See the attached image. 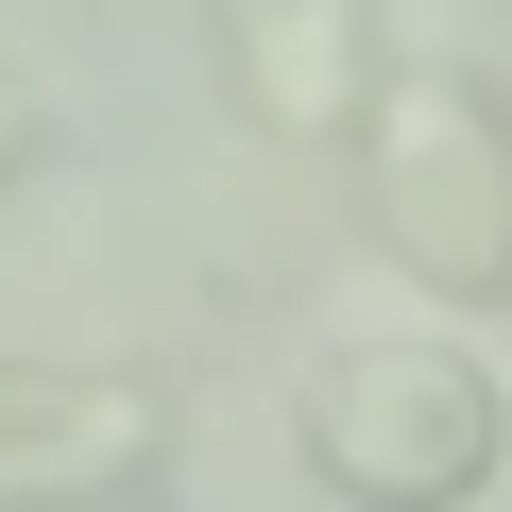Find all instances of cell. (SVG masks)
Segmentation results:
<instances>
[{
    "label": "cell",
    "instance_id": "obj_5",
    "mask_svg": "<svg viewBox=\"0 0 512 512\" xmlns=\"http://www.w3.org/2000/svg\"><path fill=\"white\" fill-rule=\"evenodd\" d=\"M35 154H52V103H35V86H18V69H0V188H18V171H35Z\"/></svg>",
    "mask_w": 512,
    "mask_h": 512
},
{
    "label": "cell",
    "instance_id": "obj_6",
    "mask_svg": "<svg viewBox=\"0 0 512 512\" xmlns=\"http://www.w3.org/2000/svg\"><path fill=\"white\" fill-rule=\"evenodd\" d=\"M137 512H188V495H171V478H154V495H137Z\"/></svg>",
    "mask_w": 512,
    "mask_h": 512
},
{
    "label": "cell",
    "instance_id": "obj_3",
    "mask_svg": "<svg viewBox=\"0 0 512 512\" xmlns=\"http://www.w3.org/2000/svg\"><path fill=\"white\" fill-rule=\"evenodd\" d=\"M171 478V393L137 359H0V512H137Z\"/></svg>",
    "mask_w": 512,
    "mask_h": 512
},
{
    "label": "cell",
    "instance_id": "obj_1",
    "mask_svg": "<svg viewBox=\"0 0 512 512\" xmlns=\"http://www.w3.org/2000/svg\"><path fill=\"white\" fill-rule=\"evenodd\" d=\"M342 154H359L376 256H393L444 325H461V308H512V86H495L478 52H376Z\"/></svg>",
    "mask_w": 512,
    "mask_h": 512
},
{
    "label": "cell",
    "instance_id": "obj_4",
    "mask_svg": "<svg viewBox=\"0 0 512 512\" xmlns=\"http://www.w3.org/2000/svg\"><path fill=\"white\" fill-rule=\"evenodd\" d=\"M205 35H222V103L274 137V154H325L376 86V0H205Z\"/></svg>",
    "mask_w": 512,
    "mask_h": 512
},
{
    "label": "cell",
    "instance_id": "obj_2",
    "mask_svg": "<svg viewBox=\"0 0 512 512\" xmlns=\"http://www.w3.org/2000/svg\"><path fill=\"white\" fill-rule=\"evenodd\" d=\"M291 461L342 512H461L512 461V376L461 325H342L291 376Z\"/></svg>",
    "mask_w": 512,
    "mask_h": 512
}]
</instances>
